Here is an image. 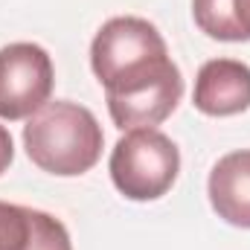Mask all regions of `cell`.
<instances>
[{"label": "cell", "instance_id": "6da1fadb", "mask_svg": "<svg viewBox=\"0 0 250 250\" xmlns=\"http://www.w3.org/2000/svg\"><path fill=\"white\" fill-rule=\"evenodd\" d=\"M90 67L105 87L111 120L123 131L160 125L184 96V76L146 18L105 21L90 44Z\"/></svg>", "mask_w": 250, "mask_h": 250}, {"label": "cell", "instance_id": "7a4b0ae2", "mask_svg": "<svg viewBox=\"0 0 250 250\" xmlns=\"http://www.w3.org/2000/svg\"><path fill=\"white\" fill-rule=\"evenodd\" d=\"M102 125L84 105L56 99L23 125V148L29 160L56 178H79L102 157Z\"/></svg>", "mask_w": 250, "mask_h": 250}, {"label": "cell", "instance_id": "3957f363", "mask_svg": "<svg viewBox=\"0 0 250 250\" xmlns=\"http://www.w3.org/2000/svg\"><path fill=\"white\" fill-rule=\"evenodd\" d=\"M111 181L128 201H157L175 187L181 151L157 128H131L111 151Z\"/></svg>", "mask_w": 250, "mask_h": 250}, {"label": "cell", "instance_id": "277c9868", "mask_svg": "<svg viewBox=\"0 0 250 250\" xmlns=\"http://www.w3.org/2000/svg\"><path fill=\"white\" fill-rule=\"evenodd\" d=\"M56 84L53 59L44 47L18 41L0 50V120L18 123L41 111Z\"/></svg>", "mask_w": 250, "mask_h": 250}, {"label": "cell", "instance_id": "5b68a950", "mask_svg": "<svg viewBox=\"0 0 250 250\" xmlns=\"http://www.w3.org/2000/svg\"><path fill=\"white\" fill-rule=\"evenodd\" d=\"M192 102L207 117H236L250 108V67L236 59H212L198 70Z\"/></svg>", "mask_w": 250, "mask_h": 250}, {"label": "cell", "instance_id": "8992f818", "mask_svg": "<svg viewBox=\"0 0 250 250\" xmlns=\"http://www.w3.org/2000/svg\"><path fill=\"white\" fill-rule=\"evenodd\" d=\"M207 192L218 218L250 230V148L224 154L209 172Z\"/></svg>", "mask_w": 250, "mask_h": 250}, {"label": "cell", "instance_id": "52a82bcc", "mask_svg": "<svg viewBox=\"0 0 250 250\" xmlns=\"http://www.w3.org/2000/svg\"><path fill=\"white\" fill-rule=\"evenodd\" d=\"M192 18L215 41H250V0H192Z\"/></svg>", "mask_w": 250, "mask_h": 250}, {"label": "cell", "instance_id": "ba28073f", "mask_svg": "<svg viewBox=\"0 0 250 250\" xmlns=\"http://www.w3.org/2000/svg\"><path fill=\"white\" fill-rule=\"evenodd\" d=\"M23 250H73V242L67 227L56 215L29 209V230H26Z\"/></svg>", "mask_w": 250, "mask_h": 250}, {"label": "cell", "instance_id": "9c48e42d", "mask_svg": "<svg viewBox=\"0 0 250 250\" xmlns=\"http://www.w3.org/2000/svg\"><path fill=\"white\" fill-rule=\"evenodd\" d=\"M29 230V207L0 201V250H23Z\"/></svg>", "mask_w": 250, "mask_h": 250}, {"label": "cell", "instance_id": "30bf717a", "mask_svg": "<svg viewBox=\"0 0 250 250\" xmlns=\"http://www.w3.org/2000/svg\"><path fill=\"white\" fill-rule=\"evenodd\" d=\"M15 160V143H12V134L6 125H0V175L12 166Z\"/></svg>", "mask_w": 250, "mask_h": 250}]
</instances>
